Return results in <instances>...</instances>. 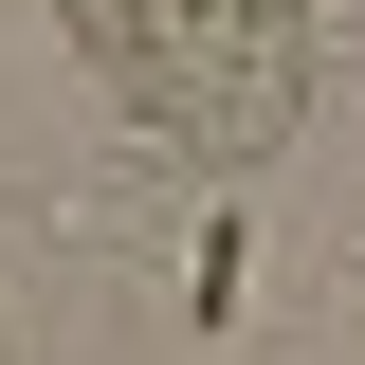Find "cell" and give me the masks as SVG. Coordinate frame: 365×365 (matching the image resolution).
<instances>
[{
	"label": "cell",
	"mask_w": 365,
	"mask_h": 365,
	"mask_svg": "<svg viewBox=\"0 0 365 365\" xmlns=\"http://www.w3.org/2000/svg\"><path fill=\"white\" fill-rule=\"evenodd\" d=\"M237 292H256V220H201V274H182V329L220 347V329H237Z\"/></svg>",
	"instance_id": "1"
}]
</instances>
